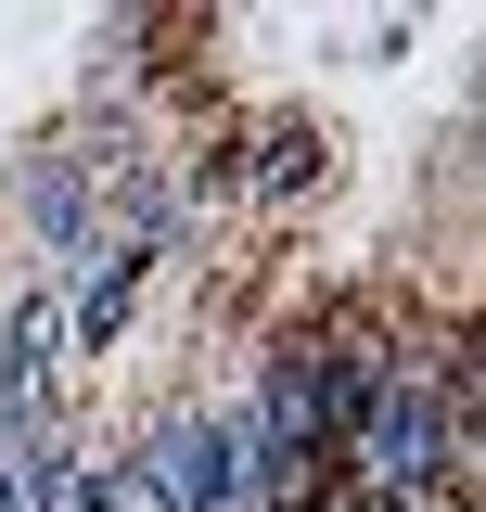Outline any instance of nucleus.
I'll return each mask as SVG.
<instances>
[{
	"mask_svg": "<svg viewBox=\"0 0 486 512\" xmlns=\"http://www.w3.org/2000/svg\"><path fill=\"white\" fill-rule=\"evenodd\" d=\"M333 192V128L320 116H231V218H295Z\"/></svg>",
	"mask_w": 486,
	"mask_h": 512,
	"instance_id": "obj_1",
	"label": "nucleus"
}]
</instances>
